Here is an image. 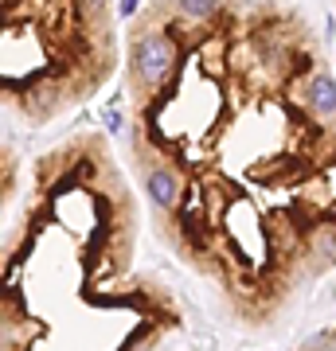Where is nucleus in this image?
Masks as SVG:
<instances>
[{"instance_id":"1","label":"nucleus","mask_w":336,"mask_h":351,"mask_svg":"<svg viewBox=\"0 0 336 351\" xmlns=\"http://www.w3.org/2000/svg\"><path fill=\"white\" fill-rule=\"evenodd\" d=\"M180 39H176L172 27L149 24L133 36V47H129V75H133V86L141 94H157V90L168 86V78L176 75L180 66Z\"/></svg>"},{"instance_id":"9","label":"nucleus","mask_w":336,"mask_h":351,"mask_svg":"<svg viewBox=\"0 0 336 351\" xmlns=\"http://www.w3.org/2000/svg\"><path fill=\"white\" fill-rule=\"evenodd\" d=\"M106 129H110V133L122 129V113H117V110H106Z\"/></svg>"},{"instance_id":"6","label":"nucleus","mask_w":336,"mask_h":351,"mask_svg":"<svg viewBox=\"0 0 336 351\" xmlns=\"http://www.w3.org/2000/svg\"><path fill=\"white\" fill-rule=\"evenodd\" d=\"M309 242H313V254H317V258H324L328 265L336 262V223L317 226V230L309 234Z\"/></svg>"},{"instance_id":"4","label":"nucleus","mask_w":336,"mask_h":351,"mask_svg":"<svg viewBox=\"0 0 336 351\" xmlns=\"http://www.w3.org/2000/svg\"><path fill=\"white\" fill-rule=\"evenodd\" d=\"M55 101H59V94H55V82H27L24 110L32 113V117H47V113L55 110Z\"/></svg>"},{"instance_id":"7","label":"nucleus","mask_w":336,"mask_h":351,"mask_svg":"<svg viewBox=\"0 0 336 351\" xmlns=\"http://www.w3.org/2000/svg\"><path fill=\"white\" fill-rule=\"evenodd\" d=\"M78 4H82V12H87L90 20H98V16L106 12V0H78Z\"/></svg>"},{"instance_id":"5","label":"nucleus","mask_w":336,"mask_h":351,"mask_svg":"<svg viewBox=\"0 0 336 351\" xmlns=\"http://www.w3.org/2000/svg\"><path fill=\"white\" fill-rule=\"evenodd\" d=\"M223 8V0H176V16L184 24H208Z\"/></svg>"},{"instance_id":"2","label":"nucleus","mask_w":336,"mask_h":351,"mask_svg":"<svg viewBox=\"0 0 336 351\" xmlns=\"http://www.w3.org/2000/svg\"><path fill=\"white\" fill-rule=\"evenodd\" d=\"M145 195H149V203L157 211H176L180 199H184V176H180V168L168 160L153 164L145 172Z\"/></svg>"},{"instance_id":"8","label":"nucleus","mask_w":336,"mask_h":351,"mask_svg":"<svg viewBox=\"0 0 336 351\" xmlns=\"http://www.w3.org/2000/svg\"><path fill=\"white\" fill-rule=\"evenodd\" d=\"M145 4V0H122L117 4V12H122V20H129V16H137V8Z\"/></svg>"},{"instance_id":"3","label":"nucleus","mask_w":336,"mask_h":351,"mask_svg":"<svg viewBox=\"0 0 336 351\" xmlns=\"http://www.w3.org/2000/svg\"><path fill=\"white\" fill-rule=\"evenodd\" d=\"M305 110L313 113V117H321V121H328V117H336V75H328V71H313L309 78H305Z\"/></svg>"}]
</instances>
